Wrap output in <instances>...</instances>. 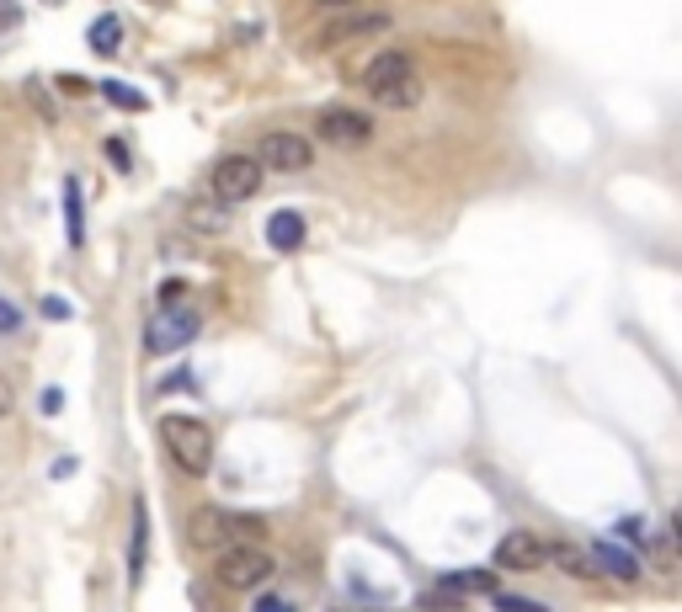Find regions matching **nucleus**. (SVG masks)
I'll return each instance as SVG.
<instances>
[{"label":"nucleus","mask_w":682,"mask_h":612,"mask_svg":"<svg viewBox=\"0 0 682 612\" xmlns=\"http://www.w3.org/2000/svg\"><path fill=\"white\" fill-rule=\"evenodd\" d=\"M363 86H369V97H374L384 112H406V107L421 102V69L410 54L400 48H384L374 65L363 69Z\"/></svg>","instance_id":"nucleus-1"},{"label":"nucleus","mask_w":682,"mask_h":612,"mask_svg":"<svg viewBox=\"0 0 682 612\" xmlns=\"http://www.w3.org/2000/svg\"><path fill=\"white\" fill-rule=\"evenodd\" d=\"M161 443H166L170 464H176L182 475L204 479L208 469H213V432H208L198 415H182V410L161 415Z\"/></svg>","instance_id":"nucleus-2"},{"label":"nucleus","mask_w":682,"mask_h":612,"mask_svg":"<svg viewBox=\"0 0 682 612\" xmlns=\"http://www.w3.org/2000/svg\"><path fill=\"white\" fill-rule=\"evenodd\" d=\"M213 576L224 591H256V586H267L273 580V554L262 544H235V548H219V565H213Z\"/></svg>","instance_id":"nucleus-3"},{"label":"nucleus","mask_w":682,"mask_h":612,"mask_svg":"<svg viewBox=\"0 0 682 612\" xmlns=\"http://www.w3.org/2000/svg\"><path fill=\"white\" fill-rule=\"evenodd\" d=\"M262 160L256 155H219L213 160V170H208V187H213V198L219 203H251L256 192H262Z\"/></svg>","instance_id":"nucleus-4"},{"label":"nucleus","mask_w":682,"mask_h":612,"mask_svg":"<svg viewBox=\"0 0 682 612\" xmlns=\"http://www.w3.org/2000/svg\"><path fill=\"white\" fill-rule=\"evenodd\" d=\"M256 160H262V170H309L315 166V144H309L305 134H294V129H273V134L256 144Z\"/></svg>","instance_id":"nucleus-5"},{"label":"nucleus","mask_w":682,"mask_h":612,"mask_svg":"<svg viewBox=\"0 0 682 612\" xmlns=\"http://www.w3.org/2000/svg\"><path fill=\"white\" fill-rule=\"evenodd\" d=\"M198 325H204V320H198V309H161V314H155V320H150V336H144V346H150V352H155V357H166V352H182V346H187V341L198 336Z\"/></svg>","instance_id":"nucleus-6"},{"label":"nucleus","mask_w":682,"mask_h":612,"mask_svg":"<svg viewBox=\"0 0 682 612\" xmlns=\"http://www.w3.org/2000/svg\"><path fill=\"white\" fill-rule=\"evenodd\" d=\"M496 565H502V570H517V576L544 570V565H549V544L539 538V533H528V527H512L507 538L496 544Z\"/></svg>","instance_id":"nucleus-7"},{"label":"nucleus","mask_w":682,"mask_h":612,"mask_svg":"<svg viewBox=\"0 0 682 612\" xmlns=\"http://www.w3.org/2000/svg\"><path fill=\"white\" fill-rule=\"evenodd\" d=\"M320 138L337 144V149H358V144L374 138V118H363V112H352V107H326V112H320Z\"/></svg>","instance_id":"nucleus-8"},{"label":"nucleus","mask_w":682,"mask_h":612,"mask_svg":"<svg viewBox=\"0 0 682 612\" xmlns=\"http://www.w3.org/2000/svg\"><path fill=\"white\" fill-rule=\"evenodd\" d=\"M592 565L597 570H608L614 580H640V554H629V544H618V538H597L592 544Z\"/></svg>","instance_id":"nucleus-9"},{"label":"nucleus","mask_w":682,"mask_h":612,"mask_svg":"<svg viewBox=\"0 0 682 612\" xmlns=\"http://www.w3.org/2000/svg\"><path fill=\"white\" fill-rule=\"evenodd\" d=\"M187 544L193 548H230V511H193V522H187Z\"/></svg>","instance_id":"nucleus-10"},{"label":"nucleus","mask_w":682,"mask_h":612,"mask_svg":"<svg viewBox=\"0 0 682 612\" xmlns=\"http://www.w3.org/2000/svg\"><path fill=\"white\" fill-rule=\"evenodd\" d=\"M305 219H299V213H294V208H277L273 219H267V245H273V251H283V256H288V251H299V245H305Z\"/></svg>","instance_id":"nucleus-11"},{"label":"nucleus","mask_w":682,"mask_h":612,"mask_svg":"<svg viewBox=\"0 0 682 612\" xmlns=\"http://www.w3.org/2000/svg\"><path fill=\"white\" fill-rule=\"evenodd\" d=\"M384 27H389V16H384V11H363V16H337V22L326 27V43H352V37L384 33Z\"/></svg>","instance_id":"nucleus-12"},{"label":"nucleus","mask_w":682,"mask_h":612,"mask_svg":"<svg viewBox=\"0 0 682 612\" xmlns=\"http://www.w3.org/2000/svg\"><path fill=\"white\" fill-rule=\"evenodd\" d=\"M144 559H150V507L134 501V538H129V580H144Z\"/></svg>","instance_id":"nucleus-13"},{"label":"nucleus","mask_w":682,"mask_h":612,"mask_svg":"<svg viewBox=\"0 0 682 612\" xmlns=\"http://www.w3.org/2000/svg\"><path fill=\"white\" fill-rule=\"evenodd\" d=\"M187 224L198 230V235H224L230 230V203H187Z\"/></svg>","instance_id":"nucleus-14"},{"label":"nucleus","mask_w":682,"mask_h":612,"mask_svg":"<svg viewBox=\"0 0 682 612\" xmlns=\"http://www.w3.org/2000/svg\"><path fill=\"white\" fill-rule=\"evenodd\" d=\"M438 586H448V591H453V597H464V602H470V597H491V591H496L491 570H453V576H443Z\"/></svg>","instance_id":"nucleus-15"},{"label":"nucleus","mask_w":682,"mask_h":612,"mask_svg":"<svg viewBox=\"0 0 682 612\" xmlns=\"http://www.w3.org/2000/svg\"><path fill=\"white\" fill-rule=\"evenodd\" d=\"M549 559L565 570V576H597V565H592V554H581L576 544H549Z\"/></svg>","instance_id":"nucleus-16"},{"label":"nucleus","mask_w":682,"mask_h":612,"mask_svg":"<svg viewBox=\"0 0 682 612\" xmlns=\"http://www.w3.org/2000/svg\"><path fill=\"white\" fill-rule=\"evenodd\" d=\"M65 224H69V251L86 245V224H80V181L69 176L65 181Z\"/></svg>","instance_id":"nucleus-17"},{"label":"nucleus","mask_w":682,"mask_h":612,"mask_svg":"<svg viewBox=\"0 0 682 612\" xmlns=\"http://www.w3.org/2000/svg\"><path fill=\"white\" fill-rule=\"evenodd\" d=\"M262 538H267V522L262 516L230 511V544H262Z\"/></svg>","instance_id":"nucleus-18"},{"label":"nucleus","mask_w":682,"mask_h":612,"mask_svg":"<svg viewBox=\"0 0 682 612\" xmlns=\"http://www.w3.org/2000/svg\"><path fill=\"white\" fill-rule=\"evenodd\" d=\"M118 43H123V22L118 16H97L91 22V48L97 54H118Z\"/></svg>","instance_id":"nucleus-19"},{"label":"nucleus","mask_w":682,"mask_h":612,"mask_svg":"<svg viewBox=\"0 0 682 612\" xmlns=\"http://www.w3.org/2000/svg\"><path fill=\"white\" fill-rule=\"evenodd\" d=\"M464 608V597H453L448 586H432V591H421V612H459Z\"/></svg>","instance_id":"nucleus-20"},{"label":"nucleus","mask_w":682,"mask_h":612,"mask_svg":"<svg viewBox=\"0 0 682 612\" xmlns=\"http://www.w3.org/2000/svg\"><path fill=\"white\" fill-rule=\"evenodd\" d=\"M107 102L129 107V112H144V97H139L134 86H118V80H107Z\"/></svg>","instance_id":"nucleus-21"},{"label":"nucleus","mask_w":682,"mask_h":612,"mask_svg":"<svg viewBox=\"0 0 682 612\" xmlns=\"http://www.w3.org/2000/svg\"><path fill=\"white\" fill-rule=\"evenodd\" d=\"M491 597H496L502 612H549V608H539V602H528V597H512V591H491Z\"/></svg>","instance_id":"nucleus-22"},{"label":"nucleus","mask_w":682,"mask_h":612,"mask_svg":"<svg viewBox=\"0 0 682 612\" xmlns=\"http://www.w3.org/2000/svg\"><path fill=\"white\" fill-rule=\"evenodd\" d=\"M16 331H22V314H16V304L0 299V336H16Z\"/></svg>","instance_id":"nucleus-23"},{"label":"nucleus","mask_w":682,"mask_h":612,"mask_svg":"<svg viewBox=\"0 0 682 612\" xmlns=\"http://www.w3.org/2000/svg\"><path fill=\"white\" fill-rule=\"evenodd\" d=\"M256 612H299V608L283 602V597H273V591H262V597H256Z\"/></svg>","instance_id":"nucleus-24"},{"label":"nucleus","mask_w":682,"mask_h":612,"mask_svg":"<svg viewBox=\"0 0 682 612\" xmlns=\"http://www.w3.org/2000/svg\"><path fill=\"white\" fill-rule=\"evenodd\" d=\"M107 155H112V166H118V170L134 166V160H129V149H123V138H107Z\"/></svg>","instance_id":"nucleus-25"},{"label":"nucleus","mask_w":682,"mask_h":612,"mask_svg":"<svg viewBox=\"0 0 682 612\" xmlns=\"http://www.w3.org/2000/svg\"><path fill=\"white\" fill-rule=\"evenodd\" d=\"M16 16H22V11H16V0H0V27H11Z\"/></svg>","instance_id":"nucleus-26"},{"label":"nucleus","mask_w":682,"mask_h":612,"mask_svg":"<svg viewBox=\"0 0 682 612\" xmlns=\"http://www.w3.org/2000/svg\"><path fill=\"white\" fill-rule=\"evenodd\" d=\"M11 410V383H0V415Z\"/></svg>","instance_id":"nucleus-27"},{"label":"nucleus","mask_w":682,"mask_h":612,"mask_svg":"<svg viewBox=\"0 0 682 612\" xmlns=\"http://www.w3.org/2000/svg\"><path fill=\"white\" fill-rule=\"evenodd\" d=\"M326 5H352V0H326Z\"/></svg>","instance_id":"nucleus-28"}]
</instances>
